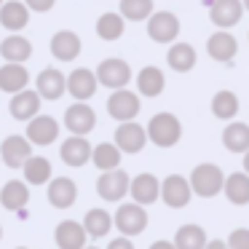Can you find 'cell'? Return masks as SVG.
Instances as JSON below:
<instances>
[{"instance_id":"1","label":"cell","mask_w":249,"mask_h":249,"mask_svg":"<svg viewBox=\"0 0 249 249\" xmlns=\"http://www.w3.org/2000/svg\"><path fill=\"white\" fill-rule=\"evenodd\" d=\"M225 177L228 174L222 172L217 163H198V166H193V172H190V188H193L196 196H201V198H212V196H217L222 188H225Z\"/></svg>"},{"instance_id":"2","label":"cell","mask_w":249,"mask_h":249,"mask_svg":"<svg viewBox=\"0 0 249 249\" xmlns=\"http://www.w3.org/2000/svg\"><path fill=\"white\" fill-rule=\"evenodd\" d=\"M147 137H150L153 145L158 147H172L179 142L182 137V124L174 113H156L150 121H147Z\"/></svg>"},{"instance_id":"3","label":"cell","mask_w":249,"mask_h":249,"mask_svg":"<svg viewBox=\"0 0 249 249\" xmlns=\"http://www.w3.org/2000/svg\"><path fill=\"white\" fill-rule=\"evenodd\" d=\"M113 222L121 231V236H126V238L140 236L147 228V212H145V206L134 204V201H126V204H121L118 209H115Z\"/></svg>"},{"instance_id":"4","label":"cell","mask_w":249,"mask_h":249,"mask_svg":"<svg viewBox=\"0 0 249 249\" xmlns=\"http://www.w3.org/2000/svg\"><path fill=\"white\" fill-rule=\"evenodd\" d=\"M97 78L102 86L118 91V89H126V83L131 81V67L121 56H107V59H102L97 65Z\"/></svg>"},{"instance_id":"5","label":"cell","mask_w":249,"mask_h":249,"mask_svg":"<svg viewBox=\"0 0 249 249\" xmlns=\"http://www.w3.org/2000/svg\"><path fill=\"white\" fill-rule=\"evenodd\" d=\"M107 113L110 118H115L118 124H129L140 113V94L131 89H118L107 97Z\"/></svg>"},{"instance_id":"6","label":"cell","mask_w":249,"mask_h":249,"mask_svg":"<svg viewBox=\"0 0 249 249\" xmlns=\"http://www.w3.org/2000/svg\"><path fill=\"white\" fill-rule=\"evenodd\" d=\"M193 198V188H190V179L182 174H169L161 182V201L169 209H185Z\"/></svg>"},{"instance_id":"7","label":"cell","mask_w":249,"mask_h":249,"mask_svg":"<svg viewBox=\"0 0 249 249\" xmlns=\"http://www.w3.org/2000/svg\"><path fill=\"white\" fill-rule=\"evenodd\" d=\"M179 17L174 11H156L150 19H147V35H150V40H156V43H174L179 35Z\"/></svg>"},{"instance_id":"8","label":"cell","mask_w":249,"mask_h":249,"mask_svg":"<svg viewBox=\"0 0 249 249\" xmlns=\"http://www.w3.org/2000/svg\"><path fill=\"white\" fill-rule=\"evenodd\" d=\"M131 190V177L124 169H113V172H102L97 179V193L105 201H121L124 196H129Z\"/></svg>"},{"instance_id":"9","label":"cell","mask_w":249,"mask_h":249,"mask_svg":"<svg viewBox=\"0 0 249 249\" xmlns=\"http://www.w3.org/2000/svg\"><path fill=\"white\" fill-rule=\"evenodd\" d=\"M0 158L11 169H24V163L33 158V142L24 134H11L0 145Z\"/></svg>"},{"instance_id":"10","label":"cell","mask_w":249,"mask_h":249,"mask_svg":"<svg viewBox=\"0 0 249 249\" xmlns=\"http://www.w3.org/2000/svg\"><path fill=\"white\" fill-rule=\"evenodd\" d=\"M206 51L214 62H222V65H231L238 54V40L231 30H214L206 40Z\"/></svg>"},{"instance_id":"11","label":"cell","mask_w":249,"mask_h":249,"mask_svg":"<svg viewBox=\"0 0 249 249\" xmlns=\"http://www.w3.org/2000/svg\"><path fill=\"white\" fill-rule=\"evenodd\" d=\"M244 0H212L209 6V19L217 24V30H231L233 24L241 22L244 17Z\"/></svg>"},{"instance_id":"12","label":"cell","mask_w":249,"mask_h":249,"mask_svg":"<svg viewBox=\"0 0 249 249\" xmlns=\"http://www.w3.org/2000/svg\"><path fill=\"white\" fill-rule=\"evenodd\" d=\"M65 126H67L70 134L86 137L89 131L97 126V113H94L86 102H72L70 107L65 110Z\"/></svg>"},{"instance_id":"13","label":"cell","mask_w":249,"mask_h":249,"mask_svg":"<svg viewBox=\"0 0 249 249\" xmlns=\"http://www.w3.org/2000/svg\"><path fill=\"white\" fill-rule=\"evenodd\" d=\"M147 140H150L147 126H140L137 121L118 124V129H115V145H118L121 153H140L147 145Z\"/></svg>"},{"instance_id":"14","label":"cell","mask_w":249,"mask_h":249,"mask_svg":"<svg viewBox=\"0 0 249 249\" xmlns=\"http://www.w3.org/2000/svg\"><path fill=\"white\" fill-rule=\"evenodd\" d=\"M131 201L140 206H147V204H156L161 198V179L150 172H142L131 179V190H129Z\"/></svg>"},{"instance_id":"15","label":"cell","mask_w":249,"mask_h":249,"mask_svg":"<svg viewBox=\"0 0 249 249\" xmlns=\"http://www.w3.org/2000/svg\"><path fill=\"white\" fill-rule=\"evenodd\" d=\"M54 241L59 249H86L89 233H86V228H83V222L62 220L54 231Z\"/></svg>"},{"instance_id":"16","label":"cell","mask_w":249,"mask_h":249,"mask_svg":"<svg viewBox=\"0 0 249 249\" xmlns=\"http://www.w3.org/2000/svg\"><path fill=\"white\" fill-rule=\"evenodd\" d=\"M35 91L43 99H59L67 91V75L56 67H43L35 78Z\"/></svg>"},{"instance_id":"17","label":"cell","mask_w":249,"mask_h":249,"mask_svg":"<svg viewBox=\"0 0 249 249\" xmlns=\"http://www.w3.org/2000/svg\"><path fill=\"white\" fill-rule=\"evenodd\" d=\"M99 86L97 72H91L89 67H75V70L67 75V91L75 97V102H86L89 97H94Z\"/></svg>"},{"instance_id":"18","label":"cell","mask_w":249,"mask_h":249,"mask_svg":"<svg viewBox=\"0 0 249 249\" xmlns=\"http://www.w3.org/2000/svg\"><path fill=\"white\" fill-rule=\"evenodd\" d=\"M40 94L35 91V89H24V91H19V94H14L11 97V102H8V110H11V115L17 121H33L35 115H40L38 110H40Z\"/></svg>"},{"instance_id":"19","label":"cell","mask_w":249,"mask_h":249,"mask_svg":"<svg viewBox=\"0 0 249 249\" xmlns=\"http://www.w3.org/2000/svg\"><path fill=\"white\" fill-rule=\"evenodd\" d=\"M27 137L33 145H51V142L59 137V124H56L54 115H35L33 121L27 124Z\"/></svg>"},{"instance_id":"20","label":"cell","mask_w":249,"mask_h":249,"mask_svg":"<svg viewBox=\"0 0 249 249\" xmlns=\"http://www.w3.org/2000/svg\"><path fill=\"white\" fill-rule=\"evenodd\" d=\"M91 153H94V147L89 145L86 137H75V134H70L59 147V156L67 166H83V163H89L91 161Z\"/></svg>"},{"instance_id":"21","label":"cell","mask_w":249,"mask_h":249,"mask_svg":"<svg viewBox=\"0 0 249 249\" xmlns=\"http://www.w3.org/2000/svg\"><path fill=\"white\" fill-rule=\"evenodd\" d=\"M78 198V185L70 177H54L49 182V201L56 209H70Z\"/></svg>"},{"instance_id":"22","label":"cell","mask_w":249,"mask_h":249,"mask_svg":"<svg viewBox=\"0 0 249 249\" xmlns=\"http://www.w3.org/2000/svg\"><path fill=\"white\" fill-rule=\"evenodd\" d=\"M51 54L59 62H72L81 54V38L72 30H59L51 35Z\"/></svg>"},{"instance_id":"23","label":"cell","mask_w":249,"mask_h":249,"mask_svg":"<svg viewBox=\"0 0 249 249\" xmlns=\"http://www.w3.org/2000/svg\"><path fill=\"white\" fill-rule=\"evenodd\" d=\"M0 54L6 62H14V65H24V62L33 56V43H30L24 35L11 33L8 38L0 40Z\"/></svg>"},{"instance_id":"24","label":"cell","mask_w":249,"mask_h":249,"mask_svg":"<svg viewBox=\"0 0 249 249\" xmlns=\"http://www.w3.org/2000/svg\"><path fill=\"white\" fill-rule=\"evenodd\" d=\"M27 201H30V188L24 179H8L0 188V204L6 206L8 212H24Z\"/></svg>"},{"instance_id":"25","label":"cell","mask_w":249,"mask_h":249,"mask_svg":"<svg viewBox=\"0 0 249 249\" xmlns=\"http://www.w3.org/2000/svg\"><path fill=\"white\" fill-rule=\"evenodd\" d=\"M30 22V8L24 0H6L0 6V24L8 27L11 33H19L22 27H27Z\"/></svg>"},{"instance_id":"26","label":"cell","mask_w":249,"mask_h":249,"mask_svg":"<svg viewBox=\"0 0 249 249\" xmlns=\"http://www.w3.org/2000/svg\"><path fill=\"white\" fill-rule=\"evenodd\" d=\"M30 83V72L24 65H14V62H6V65L0 67V89L3 91H8L14 97V94L24 91Z\"/></svg>"},{"instance_id":"27","label":"cell","mask_w":249,"mask_h":249,"mask_svg":"<svg viewBox=\"0 0 249 249\" xmlns=\"http://www.w3.org/2000/svg\"><path fill=\"white\" fill-rule=\"evenodd\" d=\"M206 244H209V238L198 222H185L174 233V247L177 249H206Z\"/></svg>"},{"instance_id":"28","label":"cell","mask_w":249,"mask_h":249,"mask_svg":"<svg viewBox=\"0 0 249 249\" xmlns=\"http://www.w3.org/2000/svg\"><path fill=\"white\" fill-rule=\"evenodd\" d=\"M163 86H166V75H163L161 67L145 65L137 72V89H140V94H145V97H158V94L163 91Z\"/></svg>"},{"instance_id":"29","label":"cell","mask_w":249,"mask_h":249,"mask_svg":"<svg viewBox=\"0 0 249 249\" xmlns=\"http://www.w3.org/2000/svg\"><path fill=\"white\" fill-rule=\"evenodd\" d=\"M222 145L231 153H247L249 150V124L244 121H231L222 129Z\"/></svg>"},{"instance_id":"30","label":"cell","mask_w":249,"mask_h":249,"mask_svg":"<svg viewBox=\"0 0 249 249\" xmlns=\"http://www.w3.org/2000/svg\"><path fill=\"white\" fill-rule=\"evenodd\" d=\"M225 198L236 206L249 204V174L247 172H233L225 177V188H222Z\"/></svg>"},{"instance_id":"31","label":"cell","mask_w":249,"mask_h":249,"mask_svg":"<svg viewBox=\"0 0 249 249\" xmlns=\"http://www.w3.org/2000/svg\"><path fill=\"white\" fill-rule=\"evenodd\" d=\"M121 156L124 153L118 150L115 142H99V145H94L91 161L99 172H113V169H121Z\"/></svg>"},{"instance_id":"32","label":"cell","mask_w":249,"mask_h":249,"mask_svg":"<svg viewBox=\"0 0 249 249\" xmlns=\"http://www.w3.org/2000/svg\"><path fill=\"white\" fill-rule=\"evenodd\" d=\"M166 62H169V67L177 70V72L193 70V65H196L193 43H172V46H169V51H166Z\"/></svg>"},{"instance_id":"33","label":"cell","mask_w":249,"mask_h":249,"mask_svg":"<svg viewBox=\"0 0 249 249\" xmlns=\"http://www.w3.org/2000/svg\"><path fill=\"white\" fill-rule=\"evenodd\" d=\"M115 222H113V214L110 212H105V209H89L86 212V217H83V228H86V233L91 238H102V236H107L110 233V228H113Z\"/></svg>"},{"instance_id":"34","label":"cell","mask_w":249,"mask_h":249,"mask_svg":"<svg viewBox=\"0 0 249 249\" xmlns=\"http://www.w3.org/2000/svg\"><path fill=\"white\" fill-rule=\"evenodd\" d=\"M24 182L27 185H46L51 182V161L46 156H33L27 163H24Z\"/></svg>"},{"instance_id":"35","label":"cell","mask_w":249,"mask_h":249,"mask_svg":"<svg viewBox=\"0 0 249 249\" xmlns=\"http://www.w3.org/2000/svg\"><path fill=\"white\" fill-rule=\"evenodd\" d=\"M126 30V19L121 17V11H105L97 19V35L102 40H118Z\"/></svg>"},{"instance_id":"36","label":"cell","mask_w":249,"mask_h":249,"mask_svg":"<svg viewBox=\"0 0 249 249\" xmlns=\"http://www.w3.org/2000/svg\"><path fill=\"white\" fill-rule=\"evenodd\" d=\"M212 113L222 121H233V115L238 113V97L231 89H220V91L212 97Z\"/></svg>"},{"instance_id":"37","label":"cell","mask_w":249,"mask_h":249,"mask_svg":"<svg viewBox=\"0 0 249 249\" xmlns=\"http://www.w3.org/2000/svg\"><path fill=\"white\" fill-rule=\"evenodd\" d=\"M118 8H121V17L131 19V22H147L156 14L153 0H121Z\"/></svg>"},{"instance_id":"38","label":"cell","mask_w":249,"mask_h":249,"mask_svg":"<svg viewBox=\"0 0 249 249\" xmlns=\"http://www.w3.org/2000/svg\"><path fill=\"white\" fill-rule=\"evenodd\" d=\"M228 247L231 249H249V228H233L228 236Z\"/></svg>"},{"instance_id":"39","label":"cell","mask_w":249,"mask_h":249,"mask_svg":"<svg viewBox=\"0 0 249 249\" xmlns=\"http://www.w3.org/2000/svg\"><path fill=\"white\" fill-rule=\"evenodd\" d=\"M30 11H51L56 0H24Z\"/></svg>"},{"instance_id":"40","label":"cell","mask_w":249,"mask_h":249,"mask_svg":"<svg viewBox=\"0 0 249 249\" xmlns=\"http://www.w3.org/2000/svg\"><path fill=\"white\" fill-rule=\"evenodd\" d=\"M107 249H134V244H131V238L118 236V238H113V241L107 244Z\"/></svg>"},{"instance_id":"41","label":"cell","mask_w":249,"mask_h":249,"mask_svg":"<svg viewBox=\"0 0 249 249\" xmlns=\"http://www.w3.org/2000/svg\"><path fill=\"white\" fill-rule=\"evenodd\" d=\"M150 249H177V247H174V241H166V238H161V241H153Z\"/></svg>"},{"instance_id":"42","label":"cell","mask_w":249,"mask_h":249,"mask_svg":"<svg viewBox=\"0 0 249 249\" xmlns=\"http://www.w3.org/2000/svg\"><path fill=\"white\" fill-rule=\"evenodd\" d=\"M206 249H231V247H228V241H220V238H212V241L206 244Z\"/></svg>"},{"instance_id":"43","label":"cell","mask_w":249,"mask_h":249,"mask_svg":"<svg viewBox=\"0 0 249 249\" xmlns=\"http://www.w3.org/2000/svg\"><path fill=\"white\" fill-rule=\"evenodd\" d=\"M244 172H247V174H249V150H247V153H244Z\"/></svg>"},{"instance_id":"44","label":"cell","mask_w":249,"mask_h":249,"mask_svg":"<svg viewBox=\"0 0 249 249\" xmlns=\"http://www.w3.org/2000/svg\"><path fill=\"white\" fill-rule=\"evenodd\" d=\"M244 8H247V11H249V0H244Z\"/></svg>"},{"instance_id":"45","label":"cell","mask_w":249,"mask_h":249,"mask_svg":"<svg viewBox=\"0 0 249 249\" xmlns=\"http://www.w3.org/2000/svg\"><path fill=\"white\" fill-rule=\"evenodd\" d=\"M14 249H27V247H14Z\"/></svg>"},{"instance_id":"46","label":"cell","mask_w":249,"mask_h":249,"mask_svg":"<svg viewBox=\"0 0 249 249\" xmlns=\"http://www.w3.org/2000/svg\"><path fill=\"white\" fill-rule=\"evenodd\" d=\"M86 249H99V247H86Z\"/></svg>"},{"instance_id":"47","label":"cell","mask_w":249,"mask_h":249,"mask_svg":"<svg viewBox=\"0 0 249 249\" xmlns=\"http://www.w3.org/2000/svg\"><path fill=\"white\" fill-rule=\"evenodd\" d=\"M0 238H3V228H0Z\"/></svg>"},{"instance_id":"48","label":"cell","mask_w":249,"mask_h":249,"mask_svg":"<svg viewBox=\"0 0 249 249\" xmlns=\"http://www.w3.org/2000/svg\"><path fill=\"white\" fill-rule=\"evenodd\" d=\"M3 3H6V0H0V6H3Z\"/></svg>"},{"instance_id":"49","label":"cell","mask_w":249,"mask_h":249,"mask_svg":"<svg viewBox=\"0 0 249 249\" xmlns=\"http://www.w3.org/2000/svg\"><path fill=\"white\" fill-rule=\"evenodd\" d=\"M0 161H3V158H0Z\"/></svg>"}]
</instances>
